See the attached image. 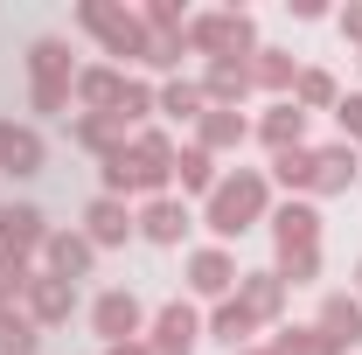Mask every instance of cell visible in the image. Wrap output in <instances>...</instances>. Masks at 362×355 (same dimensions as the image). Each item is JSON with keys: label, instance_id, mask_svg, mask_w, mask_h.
Segmentation results:
<instances>
[{"label": "cell", "instance_id": "6da1fadb", "mask_svg": "<svg viewBox=\"0 0 362 355\" xmlns=\"http://www.w3.org/2000/svg\"><path fill=\"white\" fill-rule=\"evenodd\" d=\"M168 181H175V139L168 133H133L119 153H105V195H168Z\"/></svg>", "mask_w": 362, "mask_h": 355}, {"label": "cell", "instance_id": "7a4b0ae2", "mask_svg": "<svg viewBox=\"0 0 362 355\" xmlns=\"http://www.w3.org/2000/svg\"><path fill=\"white\" fill-rule=\"evenodd\" d=\"M265 175L258 168H237V175H223L216 188H209V230L216 237H237V230H251V223L265 216Z\"/></svg>", "mask_w": 362, "mask_h": 355}, {"label": "cell", "instance_id": "3957f363", "mask_svg": "<svg viewBox=\"0 0 362 355\" xmlns=\"http://www.w3.org/2000/svg\"><path fill=\"white\" fill-rule=\"evenodd\" d=\"M28 98H35V112H63L70 105V91H77V77H70V42L63 35H35L28 42Z\"/></svg>", "mask_w": 362, "mask_h": 355}, {"label": "cell", "instance_id": "277c9868", "mask_svg": "<svg viewBox=\"0 0 362 355\" xmlns=\"http://www.w3.org/2000/svg\"><path fill=\"white\" fill-rule=\"evenodd\" d=\"M181 42H188V49H202L209 63H223V56H244V49H251V14H244V7H216V14H195Z\"/></svg>", "mask_w": 362, "mask_h": 355}, {"label": "cell", "instance_id": "5b68a950", "mask_svg": "<svg viewBox=\"0 0 362 355\" xmlns=\"http://www.w3.org/2000/svg\"><path fill=\"white\" fill-rule=\"evenodd\" d=\"M77 21H84L90 35H105V49H112V56H139V63H153V35H146V21H139V14H126V7H105V0H90Z\"/></svg>", "mask_w": 362, "mask_h": 355}, {"label": "cell", "instance_id": "8992f818", "mask_svg": "<svg viewBox=\"0 0 362 355\" xmlns=\"http://www.w3.org/2000/svg\"><path fill=\"white\" fill-rule=\"evenodd\" d=\"M21 313H28L35 327H56V320H70V313H77V286H70V279H56V272H35V279H28V293H21Z\"/></svg>", "mask_w": 362, "mask_h": 355}, {"label": "cell", "instance_id": "52a82bcc", "mask_svg": "<svg viewBox=\"0 0 362 355\" xmlns=\"http://www.w3.org/2000/svg\"><path fill=\"white\" fill-rule=\"evenodd\" d=\"M195 334H202V313L188 307V300H168V307L153 313V355H195Z\"/></svg>", "mask_w": 362, "mask_h": 355}, {"label": "cell", "instance_id": "ba28073f", "mask_svg": "<svg viewBox=\"0 0 362 355\" xmlns=\"http://www.w3.org/2000/svg\"><path fill=\"white\" fill-rule=\"evenodd\" d=\"M237 279H244V272H237V258H230L223 244H202V251H188V286H195V293L230 300V293H237Z\"/></svg>", "mask_w": 362, "mask_h": 355}, {"label": "cell", "instance_id": "9c48e42d", "mask_svg": "<svg viewBox=\"0 0 362 355\" xmlns=\"http://www.w3.org/2000/svg\"><path fill=\"white\" fill-rule=\"evenodd\" d=\"M90 327L105 334V349H112V342H139V327H146V307H139L133 293H98V307H90Z\"/></svg>", "mask_w": 362, "mask_h": 355}, {"label": "cell", "instance_id": "30bf717a", "mask_svg": "<svg viewBox=\"0 0 362 355\" xmlns=\"http://www.w3.org/2000/svg\"><path fill=\"white\" fill-rule=\"evenodd\" d=\"M49 244V223L35 202H7L0 209V251H14V258H28V251H42Z\"/></svg>", "mask_w": 362, "mask_h": 355}, {"label": "cell", "instance_id": "8fae6325", "mask_svg": "<svg viewBox=\"0 0 362 355\" xmlns=\"http://www.w3.org/2000/svg\"><path fill=\"white\" fill-rule=\"evenodd\" d=\"M272 244H279V251H320L314 202H279V209H272Z\"/></svg>", "mask_w": 362, "mask_h": 355}, {"label": "cell", "instance_id": "7c38bea8", "mask_svg": "<svg viewBox=\"0 0 362 355\" xmlns=\"http://www.w3.org/2000/svg\"><path fill=\"white\" fill-rule=\"evenodd\" d=\"M320 334H327V349L341 355V349H356L362 342V300H349V293H327L320 300V320H314Z\"/></svg>", "mask_w": 362, "mask_h": 355}, {"label": "cell", "instance_id": "4fadbf2b", "mask_svg": "<svg viewBox=\"0 0 362 355\" xmlns=\"http://www.w3.org/2000/svg\"><path fill=\"white\" fill-rule=\"evenodd\" d=\"M237 307H251L258 327L279 320V313H286V279H279V272H244V279H237Z\"/></svg>", "mask_w": 362, "mask_h": 355}, {"label": "cell", "instance_id": "5bb4252c", "mask_svg": "<svg viewBox=\"0 0 362 355\" xmlns=\"http://www.w3.org/2000/svg\"><path fill=\"white\" fill-rule=\"evenodd\" d=\"M84 223H90V230H84L90 244H126V237L139 230V216L126 209V195H98V202L84 209Z\"/></svg>", "mask_w": 362, "mask_h": 355}, {"label": "cell", "instance_id": "9a60e30c", "mask_svg": "<svg viewBox=\"0 0 362 355\" xmlns=\"http://www.w3.org/2000/svg\"><path fill=\"white\" fill-rule=\"evenodd\" d=\"M42 258H49V272H56V279H70V286H77V279L90 272V258H98V244H90V237H77V230H49Z\"/></svg>", "mask_w": 362, "mask_h": 355}, {"label": "cell", "instance_id": "2e32d148", "mask_svg": "<svg viewBox=\"0 0 362 355\" xmlns=\"http://www.w3.org/2000/svg\"><path fill=\"white\" fill-rule=\"evenodd\" d=\"M251 84H258V77H251V56H223V63H209V77H202V98H209V105H230V112H237Z\"/></svg>", "mask_w": 362, "mask_h": 355}, {"label": "cell", "instance_id": "e0dca14e", "mask_svg": "<svg viewBox=\"0 0 362 355\" xmlns=\"http://www.w3.org/2000/svg\"><path fill=\"white\" fill-rule=\"evenodd\" d=\"M258 139H265L272 153H293V146H307V112H300L293 98H279L265 119H258Z\"/></svg>", "mask_w": 362, "mask_h": 355}, {"label": "cell", "instance_id": "ac0fdd59", "mask_svg": "<svg viewBox=\"0 0 362 355\" xmlns=\"http://www.w3.org/2000/svg\"><path fill=\"white\" fill-rule=\"evenodd\" d=\"M181 230H188V202L181 195H153L139 209V237L146 244H181Z\"/></svg>", "mask_w": 362, "mask_h": 355}, {"label": "cell", "instance_id": "d6986e66", "mask_svg": "<svg viewBox=\"0 0 362 355\" xmlns=\"http://www.w3.org/2000/svg\"><path fill=\"white\" fill-rule=\"evenodd\" d=\"M356 188V146H314V195H341Z\"/></svg>", "mask_w": 362, "mask_h": 355}, {"label": "cell", "instance_id": "ffe728a7", "mask_svg": "<svg viewBox=\"0 0 362 355\" xmlns=\"http://www.w3.org/2000/svg\"><path fill=\"white\" fill-rule=\"evenodd\" d=\"M244 133H251V119L244 112H230V105H209L202 119H195V146H244Z\"/></svg>", "mask_w": 362, "mask_h": 355}, {"label": "cell", "instance_id": "44dd1931", "mask_svg": "<svg viewBox=\"0 0 362 355\" xmlns=\"http://www.w3.org/2000/svg\"><path fill=\"white\" fill-rule=\"evenodd\" d=\"M35 168H42V139L28 126H7L0 119V175H35Z\"/></svg>", "mask_w": 362, "mask_h": 355}, {"label": "cell", "instance_id": "7402d4cb", "mask_svg": "<svg viewBox=\"0 0 362 355\" xmlns=\"http://www.w3.org/2000/svg\"><path fill=\"white\" fill-rule=\"evenodd\" d=\"M77 98H84L90 112H105V119H112V112H119V98H126V70H105V63H98V70H77Z\"/></svg>", "mask_w": 362, "mask_h": 355}, {"label": "cell", "instance_id": "603a6c76", "mask_svg": "<svg viewBox=\"0 0 362 355\" xmlns=\"http://www.w3.org/2000/svg\"><path fill=\"white\" fill-rule=\"evenodd\" d=\"M70 139L90 146V153L105 161V153H119V146H126V126H119V119H105V112H77V119H70Z\"/></svg>", "mask_w": 362, "mask_h": 355}, {"label": "cell", "instance_id": "cb8c5ba5", "mask_svg": "<svg viewBox=\"0 0 362 355\" xmlns=\"http://www.w3.org/2000/svg\"><path fill=\"white\" fill-rule=\"evenodd\" d=\"M175 181H181V195H209V188H216L209 146H175Z\"/></svg>", "mask_w": 362, "mask_h": 355}, {"label": "cell", "instance_id": "d4e9b609", "mask_svg": "<svg viewBox=\"0 0 362 355\" xmlns=\"http://www.w3.org/2000/svg\"><path fill=\"white\" fill-rule=\"evenodd\" d=\"M153 112H168V119H202L209 98H202V84H188V77H168V84L153 91Z\"/></svg>", "mask_w": 362, "mask_h": 355}, {"label": "cell", "instance_id": "484cf974", "mask_svg": "<svg viewBox=\"0 0 362 355\" xmlns=\"http://www.w3.org/2000/svg\"><path fill=\"white\" fill-rule=\"evenodd\" d=\"M209 334H216V342H223V349L237 355L244 342H251V334H258V320H251V307H237V293H230L223 307L209 313Z\"/></svg>", "mask_w": 362, "mask_h": 355}, {"label": "cell", "instance_id": "4316f807", "mask_svg": "<svg viewBox=\"0 0 362 355\" xmlns=\"http://www.w3.org/2000/svg\"><path fill=\"white\" fill-rule=\"evenodd\" d=\"M272 181H279V188H293V195H314V146L272 153Z\"/></svg>", "mask_w": 362, "mask_h": 355}, {"label": "cell", "instance_id": "83f0119b", "mask_svg": "<svg viewBox=\"0 0 362 355\" xmlns=\"http://www.w3.org/2000/svg\"><path fill=\"white\" fill-rule=\"evenodd\" d=\"M251 77H258L265 91H293L300 84V63H293L286 49H251Z\"/></svg>", "mask_w": 362, "mask_h": 355}, {"label": "cell", "instance_id": "f1b7e54d", "mask_svg": "<svg viewBox=\"0 0 362 355\" xmlns=\"http://www.w3.org/2000/svg\"><path fill=\"white\" fill-rule=\"evenodd\" d=\"M265 355H334V349H327L320 327H279V334L265 342Z\"/></svg>", "mask_w": 362, "mask_h": 355}, {"label": "cell", "instance_id": "f546056e", "mask_svg": "<svg viewBox=\"0 0 362 355\" xmlns=\"http://www.w3.org/2000/svg\"><path fill=\"white\" fill-rule=\"evenodd\" d=\"M0 355H35V320H28L21 307L0 313Z\"/></svg>", "mask_w": 362, "mask_h": 355}, {"label": "cell", "instance_id": "4dcf8cb0", "mask_svg": "<svg viewBox=\"0 0 362 355\" xmlns=\"http://www.w3.org/2000/svg\"><path fill=\"white\" fill-rule=\"evenodd\" d=\"M293 105H300V112H307V105H341V91H334V77H327V70H300Z\"/></svg>", "mask_w": 362, "mask_h": 355}, {"label": "cell", "instance_id": "1f68e13d", "mask_svg": "<svg viewBox=\"0 0 362 355\" xmlns=\"http://www.w3.org/2000/svg\"><path fill=\"white\" fill-rule=\"evenodd\" d=\"M146 112H153V84H139V77H126V98H119V112H112V119H119V126H139Z\"/></svg>", "mask_w": 362, "mask_h": 355}, {"label": "cell", "instance_id": "d6a6232c", "mask_svg": "<svg viewBox=\"0 0 362 355\" xmlns=\"http://www.w3.org/2000/svg\"><path fill=\"white\" fill-rule=\"evenodd\" d=\"M28 279H35V272H28V258H14V251H0V300H7V307H14L21 293H28Z\"/></svg>", "mask_w": 362, "mask_h": 355}, {"label": "cell", "instance_id": "836d02e7", "mask_svg": "<svg viewBox=\"0 0 362 355\" xmlns=\"http://www.w3.org/2000/svg\"><path fill=\"white\" fill-rule=\"evenodd\" d=\"M272 272H279L286 286H307V279L320 272V251H279V265H272Z\"/></svg>", "mask_w": 362, "mask_h": 355}, {"label": "cell", "instance_id": "e575fe53", "mask_svg": "<svg viewBox=\"0 0 362 355\" xmlns=\"http://www.w3.org/2000/svg\"><path fill=\"white\" fill-rule=\"evenodd\" d=\"M334 119H341V133H349V146L362 139V91H349L341 105H334Z\"/></svg>", "mask_w": 362, "mask_h": 355}, {"label": "cell", "instance_id": "d590c367", "mask_svg": "<svg viewBox=\"0 0 362 355\" xmlns=\"http://www.w3.org/2000/svg\"><path fill=\"white\" fill-rule=\"evenodd\" d=\"M341 35H356V42H362V7H349V14H341Z\"/></svg>", "mask_w": 362, "mask_h": 355}, {"label": "cell", "instance_id": "8d00e7d4", "mask_svg": "<svg viewBox=\"0 0 362 355\" xmlns=\"http://www.w3.org/2000/svg\"><path fill=\"white\" fill-rule=\"evenodd\" d=\"M105 355H153V349H146V342H112Z\"/></svg>", "mask_w": 362, "mask_h": 355}, {"label": "cell", "instance_id": "74e56055", "mask_svg": "<svg viewBox=\"0 0 362 355\" xmlns=\"http://www.w3.org/2000/svg\"><path fill=\"white\" fill-rule=\"evenodd\" d=\"M356 300H362V265H356Z\"/></svg>", "mask_w": 362, "mask_h": 355}, {"label": "cell", "instance_id": "f35d334b", "mask_svg": "<svg viewBox=\"0 0 362 355\" xmlns=\"http://www.w3.org/2000/svg\"><path fill=\"white\" fill-rule=\"evenodd\" d=\"M237 355H265V349H237Z\"/></svg>", "mask_w": 362, "mask_h": 355}, {"label": "cell", "instance_id": "ab89813d", "mask_svg": "<svg viewBox=\"0 0 362 355\" xmlns=\"http://www.w3.org/2000/svg\"><path fill=\"white\" fill-rule=\"evenodd\" d=\"M0 313H7V300H0Z\"/></svg>", "mask_w": 362, "mask_h": 355}]
</instances>
